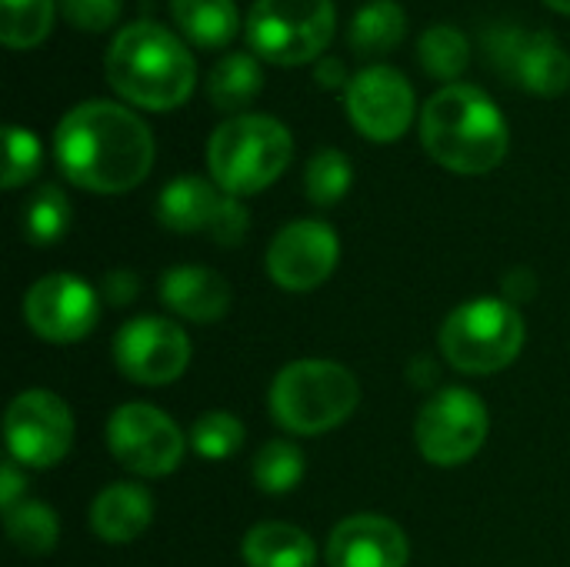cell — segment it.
Segmentation results:
<instances>
[{"label": "cell", "mask_w": 570, "mask_h": 567, "mask_svg": "<svg viewBox=\"0 0 570 567\" xmlns=\"http://www.w3.org/2000/svg\"><path fill=\"white\" fill-rule=\"evenodd\" d=\"M53 154L70 184L94 194H124L150 174L154 134L124 104L83 100L60 117Z\"/></svg>", "instance_id": "obj_1"}, {"label": "cell", "mask_w": 570, "mask_h": 567, "mask_svg": "<svg viewBox=\"0 0 570 567\" xmlns=\"http://www.w3.org/2000/svg\"><path fill=\"white\" fill-rule=\"evenodd\" d=\"M104 74L107 84L140 110H174L187 104L197 84L184 37L154 20H134L117 30L104 53Z\"/></svg>", "instance_id": "obj_2"}, {"label": "cell", "mask_w": 570, "mask_h": 567, "mask_svg": "<svg viewBox=\"0 0 570 567\" xmlns=\"http://www.w3.org/2000/svg\"><path fill=\"white\" fill-rule=\"evenodd\" d=\"M421 144L441 167L474 177L508 157L511 130L481 87L444 84L421 110Z\"/></svg>", "instance_id": "obj_3"}, {"label": "cell", "mask_w": 570, "mask_h": 567, "mask_svg": "<svg viewBox=\"0 0 570 567\" xmlns=\"http://www.w3.org/2000/svg\"><path fill=\"white\" fill-rule=\"evenodd\" d=\"M294 157L291 130L267 114H237L207 140V170L230 197H247L271 187Z\"/></svg>", "instance_id": "obj_4"}, {"label": "cell", "mask_w": 570, "mask_h": 567, "mask_svg": "<svg viewBox=\"0 0 570 567\" xmlns=\"http://www.w3.org/2000/svg\"><path fill=\"white\" fill-rule=\"evenodd\" d=\"M357 401V378L334 361H294L271 384L274 421L304 438L327 434L344 424Z\"/></svg>", "instance_id": "obj_5"}, {"label": "cell", "mask_w": 570, "mask_h": 567, "mask_svg": "<svg viewBox=\"0 0 570 567\" xmlns=\"http://www.w3.org/2000/svg\"><path fill=\"white\" fill-rule=\"evenodd\" d=\"M334 0H254L244 20L250 53L277 67L317 60L334 40Z\"/></svg>", "instance_id": "obj_6"}, {"label": "cell", "mask_w": 570, "mask_h": 567, "mask_svg": "<svg viewBox=\"0 0 570 567\" xmlns=\"http://www.w3.org/2000/svg\"><path fill=\"white\" fill-rule=\"evenodd\" d=\"M524 348V317L498 297L454 307L441 328L444 358L464 374H498Z\"/></svg>", "instance_id": "obj_7"}, {"label": "cell", "mask_w": 570, "mask_h": 567, "mask_svg": "<svg viewBox=\"0 0 570 567\" xmlns=\"http://www.w3.org/2000/svg\"><path fill=\"white\" fill-rule=\"evenodd\" d=\"M488 441V408L464 388H448L417 414V448L431 465L454 468L471 461Z\"/></svg>", "instance_id": "obj_8"}, {"label": "cell", "mask_w": 570, "mask_h": 567, "mask_svg": "<svg viewBox=\"0 0 570 567\" xmlns=\"http://www.w3.org/2000/svg\"><path fill=\"white\" fill-rule=\"evenodd\" d=\"M110 454L140 478H164L184 458L180 428L157 408L134 401L120 404L107 421Z\"/></svg>", "instance_id": "obj_9"}, {"label": "cell", "mask_w": 570, "mask_h": 567, "mask_svg": "<svg viewBox=\"0 0 570 567\" xmlns=\"http://www.w3.org/2000/svg\"><path fill=\"white\" fill-rule=\"evenodd\" d=\"M488 53L508 80L534 97H558L570 87V53L551 30L494 27Z\"/></svg>", "instance_id": "obj_10"}, {"label": "cell", "mask_w": 570, "mask_h": 567, "mask_svg": "<svg viewBox=\"0 0 570 567\" xmlns=\"http://www.w3.org/2000/svg\"><path fill=\"white\" fill-rule=\"evenodd\" d=\"M73 444L70 408L50 391H23L7 408L10 458L27 468H53Z\"/></svg>", "instance_id": "obj_11"}, {"label": "cell", "mask_w": 570, "mask_h": 567, "mask_svg": "<svg viewBox=\"0 0 570 567\" xmlns=\"http://www.w3.org/2000/svg\"><path fill=\"white\" fill-rule=\"evenodd\" d=\"M344 107L357 134L374 144H391L404 137L414 120V87L401 70L374 63L351 77Z\"/></svg>", "instance_id": "obj_12"}, {"label": "cell", "mask_w": 570, "mask_h": 567, "mask_svg": "<svg viewBox=\"0 0 570 567\" xmlns=\"http://www.w3.org/2000/svg\"><path fill=\"white\" fill-rule=\"evenodd\" d=\"M117 368L147 388H160L177 381L190 364L187 331L164 317H137L120 328L114 341Z\"/></svg>", "instance_id": "obj_13"}, {"label": "cell", "mask_w": 570, "mask_h": 567, "mask_svg": "<svg viewBox=\"0 0 570 567\" xmlns=\"http://www.w3.org/2000/svg\"><path fill=\"white\" fill-rule=\"evenodd\" d=\"M23 317L30 331L53 344H73L87 338L100 317V301L90 284L73 274L40 277L23 297Z\"/></svg>", "instance_id": "obj_14"}, {"label": "cell", "mask_w": 570, "mask_h": 567, "mask_svg": "<svg viewBox=\"0 0 570 567\" xmlns=\"http://www.w3.org/2000/svg\"><path fill=\"white\" fill-rule=\"evenodd\" d=\"M337 257V234L324 221H294L274 237L267 251V274L284 291H314L334 274Z\"/></svg>", "instance_id": "obj_15"}, {"label": "cell", "mask_w": 570, "mask_h": 567, "mask_svg": "<svg viewBox=\"0 0 570 567\" xmlns=\"http://www.w3.org/2000/svg\"><path fill=\"white\" fill-rule=\"evenodd\" d=\"M404 531L377 515H354L341 521L327 541L331 567H407Z\"/></svg>", "instance_id": "obj_16"}, {"label": "cell", "mask_w": 570, "mask_h": 567, "mask_svg": "<svg viewBox=\"0 0 570 567\" xmlns=\"http://www.w3.org/2000/svg\"><path fill=\"white\" fill-rule=\"evenodd\" d=\"M230 194L204 177H177L157 197V221L174 234H214Z\"/></svg>", "instance_id": "obj_17"}, {"label": "cell", "mask_w": 570, "mask_h": 567, "mask_svg": "<svg viewBox=\"0 0 570 567\" xmlns=\"http://www.w3.org/2000/svg\"><path fill=\"white\" fill-rule=\"evenodd\" d=\"M160 297L164 304L194 321V324H214L230 307V287L220 274H214L204 264H177L160 277Z\"/></svg>", "instance_id": "obj_18"}, {"label": "cell", "mask_w": 570, "mask_h": 567, "mask_svg": "<svg viewBox=\"0 0 570 567\" xmlns=\"http://www.w3.org/2000/svg\"><path fill=\"white\" fill-rule=\"evenodd\" d=\"M154 518V501L140 485H110L97 495L90 508V525L100 541L127 545L147 531Z\"/></svg>", "instance_id": "obj_19"}, {"label": "cell", "mask_w": 570, "mask_h": 567, "mask_svg": "<svg viewBox=\"0 0 570 567\" xmlns=\"http://www.w3.org/2000/svg\"><path fill=\"white\" fill-rule=\"evenodd\" d=\"M170 17L180 37L200 50L227 47L240 30V13L234 0H170Z\"/></svg>", "instance_id": "obj_20"}, {"label": "cell", "mask_w": 570, "mask_h": 567, "mask_svg": "<svg viewBox=\"0 0 570 567\" xmlns=\"http://www.w3.org/2000/svg\"><path fill=\"white\" fill-rule=\"evenodd\" d=\"M244 561L247 567H314L317 548L307 531L281 521H267L247 531Z\"/></svg>", "instance_id": "obj_21"}, {"label": "cell", "mask_w": 570, "mask_h": 567, "mask_svg": "<svg viewBox=\"0 0 570 567\" xmlns=\"http://www.w3.org/2000/svg\"><path fill=\"white\" fill-rule=\"evenodd\" d=\"M261 87H264L261 60H257L254 53H244V50L220 57V60L210 67L207 84H204L207 100H210L217 110H227V114L250 107V104L257 100Z\"/></svg>", "instance_id": "obj_22"}, {"label": "cell", "mask_w": 570, "mask_h": 567, "mask_svg": "<svg viewBox=\"0 0 570 567\" xmlns=\"http://www.w3.org/2000/svg\"><path fill=\"white\" fill-rule=\"evenodd\" d=\"M407 33V13L397 0H367L351 20V50L357 57L391 53Z\"/></svg>", "instance_id": "obj_23"}, {"label": "cell", "mask_w": 570, "mask_h": 567, "mask_svg": "<svg viewBox=\"0 0 570 567\" xmlns=\"http://www.w3.org/2000/svg\"><path fill=\"white\" fill-rule=\"evenodd\" d=\"M417 60H421L428 77L444 80V84H458V77L471 63V40L464 30H458L451 23H434L417 40Z\"/></svg>", "instance_id": "obj_24"}, {"label": "cell", "mask_w": 570, "mask_h": 567, "mask_svg": "<svg viewBox=\"0 0 570 567\" xmlns=\"http://www.w3.org/2000/svg\"><path fill=\"white\" fill-rule=\"evenodd\" d=\"M0 40L10 50H33L53 27V0H0Z\"/></svg>", "instance_id": "obj_25"}, {"label": "cell", "mask_w": 570, "mask_h": 567, "mask_svg": "<svg viewBox=\"0 0 570 567\" xmlns=\"http://www.w3.org/2000/svg\"><path fill=\"white\" fill-rule=\"evenodd\" d=\"M70 227V201L60 187L43 184L37 187L27 204H23V234L30 244L47 247L53 241H60Z\"/></svg>", "instance_id": "obj_26"}, {"label": "cell", "mask_w": 570, "mask_h": 567, "mask_svg": "<svg viewBox=\"0 0 570 567\" xmlns=\"http://www.w3.org/2000/svg\"><path fill=\"white\" fill-rule=\"evenodd\" d=\"M7 518V535L23 555H47L57 545L60 525L57 515L40 505V501H20L17 508L3 511Z\"/></svg>", "instance_id": "obj_27"}, {"label": "cell", "mask_w": 570, "mask_h": 567, "mask_svg": "<svg viewBox=\"0 0 570 567\" xmlns=\"http://www.w3.org/2000/svg\"><path fill=\"white\" fill-rule=\"evenodd\" d=\"M351 180H354L351 160L341 150H334V147L317 150L311 157V164H307V174H304L307 197L317 207H334L351 190Z\"/></svg>", "instance_id": "obj_28"}, {"label": "cell", "mask_w": 570, "mask_h": 567, "mask_svg": "<svg viewBox=\"0 0 570 567\" xmlns=\"http://www.w3.org/2000/svg\"><path fill=\"white\" fill-rule=\"evenodd\" d=\"M304 478V454L287 441H271L254 461V481L264 495H287Z\"/></svg>", "instance_id": "obj_29"}, {"label": "cell", "mask_w": 570, "mask_h": 567, "mask_svg": "<svg viewBox=\"0 0 570 567\" xmlns=\"http://www.w3.org/2000/svg\"><path fill=\"white\" fill-rule=\"evenodd\" d=\"M190 444L207 461H227L244 444V424L227 411H207L190 428Z\"/></svg>", "instance_id": "obj_30"}, {"label": "cell", "mask_w": 570, "mask_h": 567, "mask_svg": "<svg viewBox=\"0 0 570 567\" xmlns=\"http://www.w3.org/2000/svg\"><path fill=\"white\" fill-rule=\"evenodd\" d=\"M40 157H43L40 140L23 127L7 124V130H3V177H0L3 187L13 190V187L27 184L40 170Z\"/></svg>", "instance_id": "obj_31"}, {"label": "cell", "mask_w": 570, "mask_h": 567, "mask_svg": "<svg viewBox=\"0 0 570 567\" xmlns=\"http://www.w3.org/2000/svg\"><path fill=\"white\" fill-rule=\"evenodd\" d=\"M60 13L73 30L104 33L120 17V0H60Z\"/></svg>", "instance_id": "obj_32"}, {"label": "cell", "mask_w": 570, "mask_h": 567, "mask_svg": "<svg viewBox=\"0 0 570 567\" xmlns=\"http://www.w3.org/2000/svg\"><path fill=\"white\" fill-rule=\"evenodd\" d=\"M137 291H140L137 277L130 271H124V267H117V271H110L104 277V297H107V304H117V307L120 304H130L137 297Z\"/></svg>", "instance_id": "obj_33"}, {"label": "cell", "mask_w": 570, "mask_h": 567, "mask_svg": "<svg viewBox=\"0 0 570 567\" xmlns=\"http://www.w3.org/2000/svg\"><path fill=\"white\" fill-rule=\"evenodd\" d=\"M314 80L321 87H327V90H337V87H347L351 84L347 80V70H344V63L337 57H321L317 67H314Z\"/></svg>", "instance_id": "obj_34"}, {"label": "cell", "mask_w": 570, "mask_h": 567, "mask_svg": "<svg viewBox=\"0 0 570 567\" xmlns=\"http://www.w3.org/2000/svg\"><path fill=\"white\" fill-rule=\"evenodd\" d=\"M20 491H23V478L17 475V468H13V461H7L3 465V488H0V498H3V511H10V508H17L20 501Z\"/></svg>", "instance_id": "obj_35"}, {"label": "cell", "mask_w": 570, "mask_h": 567, "mask_svg": "<svg viewBox=\"0 0 570 567\" xmlns=\"http://www.w3.org/2000/svg\"><path fill=\"white\" fill-rule=\"evenodd\" d=\"M508 291H511L514 297H528V294H534V281H531L524 271H518V274L508 281Z\"/></svg>", "instance_id": "obj_36"}, {"label": "cell", "mask_w": 570, "mask_h": 567, "mask_svg": "<svg viewBox=\"0 0 570 567\" xmlns=\"http://www.w3.org/2000/svg\"><path fill=\"white\" fill-rule=\"evenodd\" d=\"M551 10H558V13H568L570 17V0H544Z\"/></svg>", "instance_id": "obj_37"}]
</instances>
